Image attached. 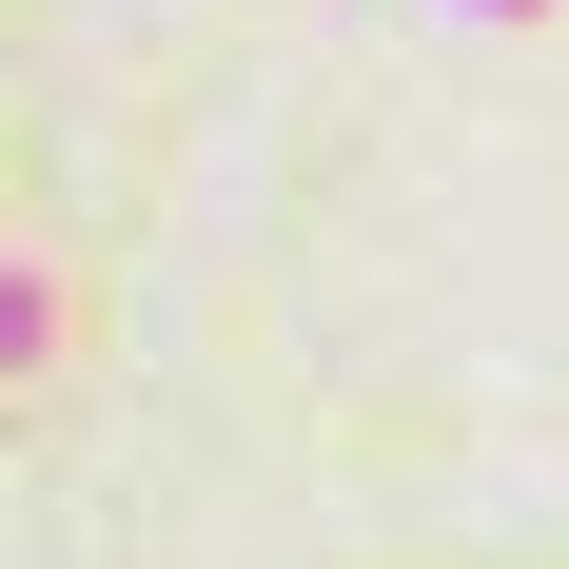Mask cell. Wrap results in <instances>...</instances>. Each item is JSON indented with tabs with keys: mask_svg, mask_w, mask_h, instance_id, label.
I'll return each instance as SVG.
<instances>
[{
	"mask_svg": "<svg viewBox=\"0 0 569 569\" xmlns=\"http://www.w3.org/2000/svg\"><path fill=\"white\" fill-rule=\"evenodd\" d=\"M452 20H530V0H452Z\"/></svg>",
	"mask_w": 569,
	"mask_h": 569,
	"instance_id": "obj_1",
	"label": "cell"
}]
</instances>
